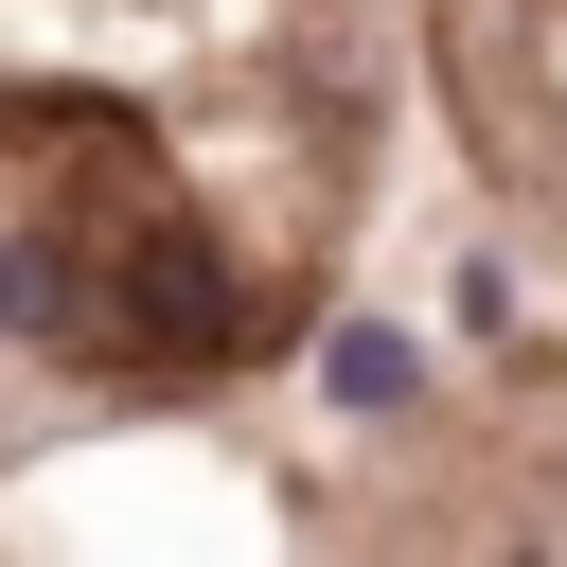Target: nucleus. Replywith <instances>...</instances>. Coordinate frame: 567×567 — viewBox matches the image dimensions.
<instances>
[{
    "instance_id": "nucleus-1",
    "label": "nucleus",
    "mask_w": 567,
    "mask_h": 567,
    "mask_svg": "<svg viewBox=\"0 0 567 567\" xmlns=\"http://www.w3.org/2000/svg\"><path fill=\"white\" fill-rule=\"evenodd\" d=\"M337 408H408V354L390 337H337Z\"/></svg>"
}]
</instances>
